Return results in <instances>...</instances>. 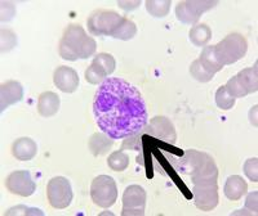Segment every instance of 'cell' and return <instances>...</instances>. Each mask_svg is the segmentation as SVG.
Wrapping results in <instances>:
<instances>
[{"label": "cell", "mask_w": 258, "mask_h": 216, "mask_svg": "<svg viewBox=\"0 0 258 216\" xmlns=\"http://www.w3.org/2000/svg\"><path fill=\"white\" fill-rule=\"evenodd\" d=\"M146 207V190L137 184L129 185L123 193V216H142Z\"/></svg>", "instance_id": "8"}, {"label": "cell", "mask_w": 258, "mask_h": 216, "mask_svg": "<svg viewBox=\"0 0 258 216\" xmlns=\"http://www.w3.org/2000/svg\"><path fill=\"white\" fill-rule=\"evenodd\" d=\"M147 12L153 17L164 18L168 16L170 9V0H147L146 3Z\"/></svg>", "instance_id": "22"}, {"label": "cell", "mask_w": 258, "mask_h": 216, "mask_svg": "<svg viewBox=\"0 0 258 216\" xmlns=\"http://www.w3.org/2000/svg\"><path fill=\"white\" fill-rule=\"evenodd\" d=\"M257 198L258 193L253 192L248 194L245 201V207H244L243 213H248V215H257Z\"/></svg>", "instance_id": "31"}, {"label": "cell", "mask_w": 258, "mask_h": 216, "mask_svg": "<svg viewBox=\"0 0 258 216\" xmlns=\"http://www.w3.org/2000/svg\"><path fill=\"white\" fill-rule=\"evenodd\" d=\"M248 190V184L241 176L232 175L226 180L225 196L231 201H239Z\"/></svg>", "instance_id": "16"}, {"label": "cell", "mask_w": 258, "mask_h": 216, "mask_svg": "<svg viewBox=\"0 0 258 216\" xmlns=\"http://www.w3.org/2000/svg\"><path fill=\"white\" fill-rule=\"evenodd\" d=\"M7 189L12 194L21 197H29L34 194L36 189L35 181L32 180L31 174L26 170L22 171H13L7 178Z\"/></svg>", "instance_id": "10"}, {"label": "cell", "mask_w": 258, "mask_h": 216, "mask_svg": "<svg viewBox=\"0 0 258 216\" xmlns=\"http://www.w3.org/2000/svg\"><path fill=\"white\" fill-rule=\"evenodd\" d=\"M244 172H245L246 178L252 180L253 183L258 181V161L257 158H249L245 161L244 164Z\"/></svg>", "instance_id": "30"}, {"label": "cell", "mask_w": 258, "mask_h": 216, "mask_svg": "<svg viewBox=\"0 0 258 216\" xmlns=\"http://www.w3.org/2000/svg\"><path fill=\"white\" fill-rule=\"evenodd\" d=\"M92 62L100 64L101 67L106 71L107 75H111V73L115 71V66H116L115 58L111 56V54H109V53H98Z\"/></svg>", "instance_id": "27"}, {"label": "cell", "mask_w": 258, "mask_h": 216, "mask_svg": "<svg viewBox=\"0 0 258 216\" xmlns=\"http://www.w3.org/2000/svg\"><path fill=\"white\" fill-rule=\"evenodd\" d=\"M91 197L97 206L102 208L111 207L117 198V188L114 179L107 175L97 176L92 181Z\"/></svg>", "instance_id": "4"}, {"label": "cell", "mask_w": 258, "mask_h": 216, "mask_svg": "<svg viewBox=\"0 0 258 216\" xmlns=\"http://www.w3.org/2000/svg\"><path fill=\"white\" fill-rule=\"evenodd\" d=\"M38 153V146L30 138H20L13 143L12 155L20 161H30Z\"/></svg>", "instance_id": "14"}, {"label": "cell", "mask_w": 258, "mask_h": 216, "mask_svg": "<svg viewBox=\"0 0 258 216\" xmlns=\"http://www.w3.org/2000/svg\"><path fill=\"white\" fill-rule=\"evenodd\" d=\"M248 43L245 38L238 32L226 36L217 45H214V56L222 66H229L240 61L246 54Z\"/></svg>", "instance_id": "3"}, {"label": "cell", "mask_w": 258, "mask_h": 216, "mask_svg": "<svg viewBox=\"0 0 258 216\" xmlns=\"http://www.w3.org/2000/svg\"><path fill=\"white\" fill-rule=\"evenodd\" d=\"M16 13V8L11 2H3L2 3V21H11Z\"/></svg>", "instance_id": "32"}, {"label": "cell", "mask_w": 258, "mask_h": 216, "mask_svg": "<svg viewBox=\"0 0 258 216\" xmlns=\"http://www.w3.org/2000/svg\"><path fill=\"white\" fill-rule=\"evenodd\" d=\"M17 45V35L15 32L6 30L2 31V52H8Z\"/></svg>", "instance_id": "29"}, {"label": "cell", "mask_w": 258, "mask_h": 216, "mask_svg": "<svg viewBox=\"0 0 258 216\" xmlns=\"http://www.w3.org/2000/svg\"><path fill=\"white\" fill-rule=\"evenodd\" d=\"M59 96L53 91L40 94L38 99V111L43 117H52L59 110Z\"/></svg>", "instance_id": "15"}, {"label": "cell", "mask_w": 258, "mask_h": 216, "mask_svg": "<svg viewBox=\"0 0 258 216\" xmlns=\"http://www.w3.org/2000/svg\"><path fill=\"white\" fill-rule=\"evenodd\" d=\"M190 73L194 79L198 80V81L200 82H208L214 77V73H211L209 71H207L206 68L203 67V64L200 63L199 59H195V61L191 63Z\"/></svg>", "instance_id": "25"}, {"label": "cell", "mask_w": 258, "mask_h": 216, "mask_svg": "<svg viewBox=\"0 0 258 216\" xmlns=\"http://www.w3.org/2000/svg\"><path fill=\"white\" fill-rule=\"evenodd\" d=\"M22 98H24V88L20 82L15 80L3 82L0 89V111L4 112L9 105L21 102Z\"/></svg>", "instance_id": "12"}, {"label": "cell", "mask_w": 258, "mask_h": 216, "mask_svg": "<svg viewBox=\"0 0 258 216\" xmlns=\"http://www.w3.org/2000/svg\"><path fill=\"white\" fill-rule=\"evenodd\" d=\"M199 61L203 64V67L211 73H216L223 68L222 64L217 61V58L214 56V45H206L203 48Z\"/></svg>", "instance_id": "20"}, {"label": "cell", "mask_w": 258, "mask_h": 216, "mask_svg": "<svg viewBox=\"0 0 258 216\" xmlns=\"http://www.w3.org/2000/svg\"><path fill=\"white\" fill-rule=\"evenodd\" d=\"M121 16L114 11L98 9L89 16L87 25L92 35L94 36H111L116 26L120 24Z\"/></svg>", "instance_id": "5"}, {"label": "cell", "mask_w": 258, "mask_h": 216, "mask_svg": "<svg viewBox=\"0 0 258 216\" xmlns=\"http://www.w3.org/2000/svg\"><path fill=\"white\" fill-rule=\"evenodd\" d=\"M188 36L195 47H206L212 39V30L206 24H197L191 27Z\"/></svg>", "instance_id": "19"}, {"label": "cell", "mask_w": 258, "mask_h": 216, "mask_svg": "<svg viewBox=\"0 0 258 216\" xmlns=\"http://www.w3.org/2000/svg\"><path fill=\"white\" fill-rule=\"evenodd\" d=\"M194 203L199 210L211 211L218 204L217 181H204L192 187Z\"/></svg>", "instance_id": "9"}, {"label": "cell", "mask_w": 258, "mask_h": 216, "mask_svg": "<svg viewBox=\"0 0 258 216\" xmlns=\"http://www.w3.org/2000/svg\"><path fill=\"white\" fill-rule=\"evenodd\" d=\"M112 144H114V139L110 138L109 135L105 134V133H96L89 139L88 147L94 156H101L107 153Z\"/></svg>", "instance_id": "17"}, {"label": "cell", "mask_w": 258, "mask_h": 216, "mask_svg": "<svg viewBox=\"0 0 258 216\" xmlns=\"http://www.w3.org/2000/svg\"><path fill=\"white\" fill-rule=\"evenodd\" d=\"M107 165L114 171H124L129 166V157L124 151H116L109 156Z\"/></svg>", "instance_id": "24"}, {"label": "cell", "mask_w": 258, "mask_h": 216, "mask_svg": "<svg viewBox=\"0 0 258 216\" xmlns=\"http://www.w3.org/2000/svg\"><path fill=\"white\" fill-rule=\"evenodd\" d=\"M218 2H209V0H185L179 2L176 7V16L178 21L186 25H197L202 13L207 12Z\"/></svg>", "instance_id": "7"}, {"label": "cell", "mask_w": 258, "mask_h": 216, "mask_svg": "<svg viewBox=\"0 0 258 216\" xmlns=\"http://www.w3.org/2000/svg\"><path fill=\"white\" fill-rule=\"evenodd\" d=\"M93 114L102 133L124 139L141 132L147 124L146 103L136 86L119 77H107L94 95Z\"/></svg>", "instance_id": "1"}, {"label": "cell", "mask_w": 258, "mask_h": 216, "mask_svg": "<svg viewBox=\"0 0 258 216\" xmlns=\"http://www.w3.org/2000/svg\"><path fill=\"white\" fill-rule=\"evenodd\" d=\"M146 133L159 138V139L167 140L170 144L176 142L174 126L167 117H154L153 120L150 121V125L146 128Z\"/></svg>", "instance_id": "13"}, {"label": "cell", "mask_w": 258, "mask_h": 216, "mask_svg": "<svg viewBox=\"0 0 258 216\" xmlns=\"http://www.w3.org/2000/svg\"><path fill=\"white\" fill-rule=\"evenodd\" d=\"M136 34H137V26L135 25V22L123 17L120 24L117 25L116 29L111 34V38L119 39V40H131L135 38Z\"/></svg>", "instance_id": "21"}, {"label": "cell", "mask_w": 258, "mask_h": 216, "mask_svg": "<svg viewBox=\"0 0 258 216\" xmlns=\"http://www.w3.org/2000/svg\"><path fill=\"white\" fill-rule=\"evenodd\" d=\"M53 81L63 93H74L79 86V75L74 68L61 66L54 71Z\"/></svg>", "instance_id": "11"}, {"label": "cell", "mask_w": 258, "mask_h": 216, "mask_svg": "<svg viewBox=\"0 0 258 216\" xmlns=\"http://www.w3.org/2000/svg\"><path fill=\"white\" fill-rule=\"evenodd\" d=\"M107 76H109V75L106 73V71L101 67L100 64L94 63V62H92L91 66L85 70V80H87L89 84H101V82H103L107 79Z\"/></svg>", "instance_id": "23"}, {"label": "cell", "mask_w": 258, "mask_h": 216, "mask_svg": "<svg viewBox=\"0 0 258 216\" xmlns=\"http://www.w3.org/2000/svg\"><path fill=\"white\" fill-rule=\"evenodd\" d=\"M235 100L236 99H235L234 96H231L227 91H226L225 86L218 88L217 93H216V103H217V105L221 110H225V111L231 110L235 105Z\"/></svg>", "instance_id": "28"}, {"label": "cell", "mask_w": 258, "mask_h": 216, "mask_svg": "<svg viewBox=\"0 0 258 216\" xmlns=\"http://www.w3.org/2000/svg\"><path fill=\"white\" fill-rule=\"evenodd\" d=\"M257 62L254 63L253 67L245 68V70L240 71L236 75L238 79L240 80L241 85H243L248 94L255 93L258 90V68H257Z\"/></svg>", "instance_id": "18"}, {"label": "cell", "mask_w": 258, "mask_h": 216, "mask_svg": "<svg viewBox=\"0 0 258 216\" xmlns=\"http://www.w3.org/2000/svg\"><path fill=\"white\" fill-rule=\"evenodd\" d=\"M47 197L50 206L54 208H66L73 201V189L70 181L63 176L50 179L47 185Z\"/></svg>", "instance_id": "6"}, {"label": "cell", "mask_w": 258, "mask_h": 216, "mask_svg": "<svg viewBox=\"0 0 258 216\" xmlns=\"http://www.w3.org/2000/svg\"><path fill=\"white\" fill-rule=\"evenodd\" d=\"M96 49V40L87 35L85 30L79 25L68 26L58 45L59 56L66 61L87 59L93 56Z\"/></svg>", "instance_id": "2"}, {"label": "cell", "mask_w": 258, "mask_h": 216, "mask_svg": "<svg viewBox=\"0 0 258 216\" xmlns=\"http://www.w3.org/2000/svg\"><path fill=\"white\" fill-rule=\"evenodd\" d=\"M117 4H119L123 9L128 11V9L137 8V7L141 4V2H117Z\"/></svg>", "instance_id": "33"}, {"label": "cell", "mask_w": 258, "mask_h": 216, "mask_svg": "<svg viewBox=\"0 0 258 216\" xmlns=\"http://www.w3.org/2000/svg\"><path fill=\"white\" fill-rule=\"evenodd\" d=\"M225 88H226V91H227L231 96H234L235 99H236V98H243V96L248 95V91H246L245 88L241 85L240 80L238 79V76L231 77L229 81L226 82Z\"/></svg>", "instance_id": "26"}]
</instances>
